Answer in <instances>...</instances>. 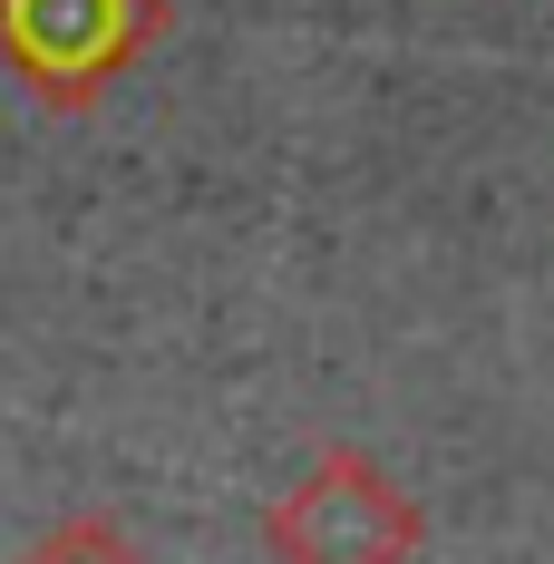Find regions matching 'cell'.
Wrapping results in <instances>:
<instances>
[{
    "instance_id": "cell-1",
    "label": "cell",
    "mask_w": 554,
    "mask_h": 564,
    "mask_svg": "<svg viewBox=\"0 0 554 564\" xmlns=\"http://www.w3.org/2000/svg\"><path fill=\"white\" fill-rule=\"evenodd\" d=\"M263 545H273V564H409L419 555V497L380 457L332 448L263 516Z\"/></svg>"
},
{
    "instance_id": "cell-2",
    "label": "cell",
    "mask_w": 554,
    "mask_h": 564,
    "mask_svg": "<svg viewBox=\"0 0 554 564\" xmlns=\"http://www.w3.org/2000/svg\"><path fill=\"white\" fill-rule=\"evenodd\" d=\"M20 564H146V555H137V535L117 516H58L50 535L20 545Z\"/></svg>"
}]
</instances>
